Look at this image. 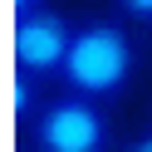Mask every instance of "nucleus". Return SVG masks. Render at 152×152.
Wrapping results in <instances>:
<instances>
[{"label": "nucleus", "mask_w": 152, "mask_h": 152, "mask_svg": "<svg viewBox=\"0 0 152 152\" xmlns=\"http://www.w3.org/2000/svg\"><path fill=\"white\" fill-rule=\"evenodd\" d=\"M34 142H39V152H103L108 147V118L93 98L64 93V98H49L39 108Z\"/></svg>", "instance_id": "obj_2"}, {"label": "nucleus", "mask_w": 152, "mask_h": 152, "mask_svg": "<svg viewBox=\"0 0 152 152\" xmlns=\"http://www.w3.org/2000/svg\"><path fill=\"white\" fill-rule=\"evenodd\" d=\"M64 88L79 98H113L132 79V39L118 20H83L74 30V49L64 64Z\"/></svg>", "instance_id": "obj_1"}, {"label": "nucleus", "mask_w": 152, "mask_h": 152, "mask_svg": "<svg viewBox=\"0 0 152 152\" xmlns=\"http://www.w3.org/2000/svg\"><path fill=\"white\" fill-rule=\"evenodd\" d=\"M15 69L34 74V79H49V74H64L74 49V25L64 20L59 10H30V15H15Z\"/></svg>", "instance_id": "obj_3"}, {"label": "nucleus", "mask_w": 152, "mask_h": 152, "mask_svg": "<svg viewBox=\"0 0 152 152\" xmlns=\"http://www.w3.org/2000/svg\"><path fill=\"white\" fill-rule=\"evenodd\" d=\"M128 15H142V20H152V0H118Z\"/></svg>", "instance_id": "obj_5"}, {"label": "nucleus", "mask_w": 152, "mask_h": 152, "mask_svg": "<svg viewBox=\"0 0 152 152\" xmlns=\"http://www.w3.org/2000/svg\"><path fill=\"white\" fill-rule=\"evenodd\" d=\"M34 93H39V79H34V74H20V69H15V79H10V113H15V118H30Z\"/></svg>", "instance_id": "obj_4"}, {"label": "nucleus", "mask_w": 152, "mask_h": 152, "mask_svg": "<svg viewBox=\"0 0 152 152\" xmlns=\"http://www.w3.org/2000/svg\"><path fill=\"white\" fill-rule=\"evenodd\" d=\"M15 15H30V10H44V0H10Z\"/></svg>", "instance_id": "obj_7"}, {"label": "nucleus", "mask_w": 152, "mask_h": 152, "mask_svg": "<svg viewBox=\"0 0 152 152\" xmlns=\"http://www.w3.org/2000/svg\"><path fill=\"white\" fill-rule=\"evenodd\" d=\"M123 152H152V132H142V137H132Z\"/></svg>", "instance_id": "obj_6"}]
</instances>
